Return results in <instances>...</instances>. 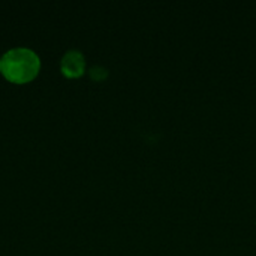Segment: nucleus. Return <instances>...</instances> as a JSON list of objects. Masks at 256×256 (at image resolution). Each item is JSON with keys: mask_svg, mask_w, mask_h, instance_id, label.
I'll return each mask as SVG.
<instances>
[{"mask_svg": "<svg viewBox=\"0 0 256 256\" xmlns=\"http://www.w3.org/2000/svg\"><path fill=\"white\" fill-rule=\"evenodd\" d=\"M39 69V56L26 46L10 48L0 57V72L12 82H27L38 75Z\"/></svg>", "mask_w": 256, "mask_h": 256, "instance_id": "obj_1", "label": "nucleus"}, {"mask_svg": "<svg viewBox=\"0 0 256 256\" xmlns=\"http://www.w3.org/2000/svg\"><path fill=\"white\" fill-rule=\"evenodd\" d=\"M90 75H92V78H94V80H104V78L108 75V70H106L105 68H102V66H93V68L90 69Z\"/></svg>", "mask_w": 256, "mask_h": 256, "instance_id": "obj_3", "label": "nucleus"}, {"mask_svg": "<svg viewBox=\"0 0 256 256\" xmlns=\"http://www.w3.org/2000/svg\"><path fill=\"white\" fill-rule=\"evenodd\" d=\"M62 72L69 78H76L84 74L86 69V58L84 54L78 50H69L64 52L60 62Z\"/></svg>", "mask_w": 256, "mask_h": 256, "instance_id": "obj_2", "label": "nucleus"}]
</instances>
